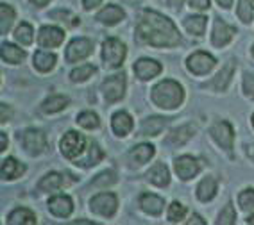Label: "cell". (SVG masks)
Listing matches in <instances>:
<instances>
[{
    "label": "cell",
    "mask_w": 254,
    "mask_h": 225,
    "mask_svg": "<svg viewBox=\"0 0 254 225\" xmlns=\"http://www.w3.org/2000/svg\"><path fill=\"white\" fill-rule=\"evenodd\" d=\"M136 36L140 41L149 43L152 47H174L181 40L179 31L172 23V20L150 9H145L141 13V18L136 27Z\"/></svg>",
    "instance_id": "1"
},
{
    "label": "cell",
    "mask_w": 254,
    "mask_h": 225,
    "mask_svg": "<svg viewBox=\"0 0 254 225\" xmlns=\"http://www.w3.org/2000/svg\"><path fill=\"white\" fill-rule=\"evenodd\" d=\"M183 99H185V91H183L181 84H177L176 81H170V79L159 82L152 88V100L158 108L176 109L181 106Z\"/></svg>",
    "instance_id": "2"
},
{
    "label": "cell",
    "mask_w": 254,
    "mask_h": 225,
    "mask_svg": "<svg viewBox=\"0 0 254 225\" xmlns=\"http://www.w3.org/2000/svg\"><path fill=\"white\" fill-rule=\"evenodd\" d=\"M102 59L109 68L122 66L124 59H126V45L122 41L109 38L104 41V49H102Z\"/></svg>",
    "instance_id": "3"
},
{
    "label": "cell",
    "mask_w": 254,
    "mask_h": 225,
    "mask_svg": "<svg viewBox=\"0 0 254 225\" xmlns=\"http://www.w3.org/2000/svg\"><path fill=\"white\" fill-rule=\"evenodd\" d=\"M61 152H63L64 158L68 159H75L77 156H81L82 152H84V145H86V141H84V138H82L79 132H66V134L63 136V140H61Z\"/></svg>",
    "instance_id": "4"
},
{
    "label": "cell",
    "mask_w": 254,
    "mask_h": 225,
    "mask_svg": "<svg viewBox=\"0 0 254 225\" xmlns=\"http://www.w3.org/2000/svg\"><path fill=\"white\" fill-rule=\"evenodd\" d=\"M117 207H118V202H117V197L113 193H99L97 197L91 198L90 202V209L93 213L100 216H113L117 213Z\"/></svg>",
    "instance_id": "5"
},
{
    "label": "cell",
    "mask_w": 254,
    "mask_h": 225,
    "mask_svg": "<svg viewBox=\"0 0 254 225\" xmlns=\"http://www.w3.org/2000/svg\"><path fill=\"white\" fill-rule=\"evenodd\" d=\"M93 52V47H91V41L86 38H75V40L70 41L68 49H66V61L68 63H77L82 61L84 57Z\"/></svg>",
    "instance_id": "6"
},
{
    "label": "cell",
    "mask_w": 254,
    "mask_h": 225,
    "mask_svg": "<svg viewBox=\"0 0 254 225\" xmlns=\"http://www.w3.org/2000/svg\"><path fill=\"white\" fill-rule=\"evenodd\" d=\"M23 147L31 156H40L43 150L47 149V138L45 134L38 129H29V131L23 132Z\"/></svg>",
    "instance_id": "7"
},
{
    "label": "cell",
    "mask_w": 254,
    "mask_h": 225,
    "mask_svg": "<svg viewBox=\"0 0 254 225\" xmlns=\"http://www.w3.org/2000/svg\"><path fill=\"white\" fill-rule=\"evenodd\" d=\"M126 91V77L124 75H113L106 79L102 84V93H104L108 102H117L124 97Z\"/></svg>",
    "instance_id": "8"
},
{
    "label": "cell",
    "mask_w": 254,
    "mask_h": 225,
    "mask_svg": "<svg viewBox=\"0 0 254 225\" xmlns=\"http://www.w3.org/2000/svg\"><path fill=\"white\" fill-rule=\"evenodd\" d=\"M215 63L217 61H215L213 56L206 54V52H195L193 56L188 57V70L193 72L195 75H204L215 66Z\"/></svg>",
    "instance_id": "9"
},
{
    "label": "cell",
    "mask_w": 254,
    "mask_h": 225,
    "mask_svg": "<svg viewBox=\"0 0 254 225\" xmlns=\"http://www.w3.org/2000/svg\"><path fill=\"white\" fill-rule=\"evenodd\" d=\"M174 167H176V171L177 175L181 177L183 180H190L193 179V177L199 173V161L193 158H190V156H183V158L176 159V163H174Z\"/></svg>",
    "instance_id": "10"
},
{
    "label": "cell",
    "mask_w": 254,
    "mask_h": 225,
    "mask_svg": "<svg viewBox=\"0 0 254 225\" xmlns=\"http://www.w3.org/2000/svg\"><path fill=\"white\" fill-rule=\"evenodd\" d=\"M134 73L141 81H150V79H154L156 75L161 73V64L154 59H140L134 64Z\"/></svg>",
    "instance_id": "11"
},
{
    "label": "cell",
    "mask_w": 254,
    "mask_h": 225,
    "mask_svg": "<svg viewBox=\"0 0 254 225\" xmlns=\"http://www.w3.org/2000/svg\"><path fill=\"white\" fill-rule=\"evenodd\" d=\"M211 136H213V140L217 141L220 147H224L226 150H231L233 149V127L229 125L227 122H218L213 125L211 129Z\"/></svg>",
    "instance_id": "12"
},
{
    "label": "cell",
    "mask_w": 254,
    "mask_h": 225,
    "mask_svg": "<svg viewBox=\"0 0 254 225\" xmlns=\"http://www.w3.org/2000/svg\"><path fill=\"white\" fill-rule=\"evenodd\" d=\"M235 32H236L235 27L227 25L224 20H217V22H215V27H213V36H211V41H213L215 47H224L233 40Z\"/></svg>",
    "instance_id": "13"
},
{
    "label": "cell",
    "mask_w": 254,
    "mask_h": 225,
    "mask_svg": "<svg viewBox=\"0 0 254 225\" xmlns=\"http://www.w3.org/2000/svg\"><path fill=\"white\" fill-rule=\"evenodd\" d=\"M63 40H64V32L58 27H52V25L41 29L40 36H38L40 45L49 47V49H52V47H59L61 43H63Z\"/></svg>",
    "instance_id": "14"
},
{
    "label": "cell",
    "mask_w": 254,
    "mask_h": 225,
    "mask_svg": "<svg viewBox=\"0 0 254 225\" xmlns=\"http://www.w3.org/2000/svg\"><path fill=\"white\" fill-rule=\"evenodd\" d=\"M49 209H50V213H52V215L59 216V218H66V216L73 211L72 198L66 197V195H58V197L50 198V200H49Z\"/></svg>",
    "instance_id": "15"
},
{
    "label": "cell",
    "mask_w": 254,
    "mask_h": 225,
    "mask_svg": "<svg viewBox=\"0 0 254 225\" xmlns=\"http://www.w3.org/2000/svg\"><path fill=\"white\" fill-rule=\"evenodd\" d=\"M154 156V147L152 145H138L129 152V161L131 167H141L145 165L150 158Z\"/></svg>",
    "instance_id": "16"
},
{
    "label": "cell",
    "mask_w": 254,
    "mask_h": 225,
    "mask_svg": "<svg viewBox=\"0 0 254 225\" xmlns=\"http://www.w3.org/2000/svg\"><path fill=\"white\" fill-rule=\"evenodd\" d=\"M140 206L145 213H149V215H152V216H158V215H161V211H163L165 202H163V198L156 197V195L145 193L140 197Z\"/></svg>",
    "instance_id": "17"
},
{
    "label": "cell",
    "mask_w": 254,
    "mask_h": 225,
    "mask_svg": "<svg viewBox=\"0 0 254 225\" xmlns=\"http://www.w3.org/2000/svg\"><path fill=\"white\" fill-rule=\"evenodd\" d=\"M111 127L118 136H127L132 129V118L124 111L115 112L111 118Z\"/></svg>",
    "instance_id": "18"
},
{
    "label": "cell",
    "mask_w": 254,
    "mask_h": 225,
    "mask_svg": "<svg viewBox=\"0 0 254 225\" xmlns=\"http://www.w3.org/2000/svg\"><path fill=\"white\" fill-rule=\"evenodd\" d=\"M124 16H126V14H124V11L120 9L118 5H106L104 9L97 14V20L106 23V25H115V23L122 22Z\"/></svg>",
    "instance_id": "19"
},
{
    "label": "cell",
    "mask_w": 254,
    "mask_h": 225,
    "mask_svg": "<svg viewBox=\"0 0 254 225\" xmlns=\"http://www.w3.org/2000/svg\"><path fill=\"white\" fill-rule=\"evenodd\" d=\"M165 125H167V120L161 116H152L143 120L140 129V136H158L159 132L163 131Z\"/></svg>",
    "instance_id": "20"
},
{
    "label": "cell",
    "mask_w": 254,
    "mask_h": 225,
    "mask_svg": "<svg viewBox=\"0 0 254 225\" xmlns=\"http://www.w3.org/2000/svg\"><path fill=\"white\" fill-rule=\"evenodd\" d=\"M193 132H195V125H191V123H188V125H183V127H179V129H176L172 134L168 136L167 143L174 145V147H179V145L186 143V141L190 140L191 136H193Z\"/></svg>",
    "instance_id": "21"
},
{
    "label": "cell",
    "mask_w": 254,
    "mask_h": 225,
    "mask_svg": "<svg viewBox=\"0 0 254 225\" xmlns=\"http://www.w3.org/2000/svg\"><path fill=\"white\" fill-rule=\"evenodd\" d=\"M147 179L156 186H167L170 182L168 168L165 165H161V163H158V165H154V167L147 171Z\"/></svg>",
    "instance_id": "22"
},
{
    "label": "cell",
    "mask_w": 254,
    "mask_h": 225,
    "mask_svg": "<svg viewBox=\"0 0 254 225\" xmlns=\"http://www.w3.org/2000/svg\"><path fill=\"white\" fill-rule=\"evenodd\" d=\"M215 195H217V180L213 177H206V179L200 180L199 186H197V197H199V200L208 202Z\"/></svg>",
    "instance_id": "23"
},
{
    "label": "cell",
    "mask_w": 254,
    "mask_h": 225,
    "mask_svg": "<svg viewBox=\"0 0 254 225\" xmlns=\"http://www.w3.org/2000/svg\"><path fill=\"white\" fill-rule=\"evenodd\" d=\"M7 224H11V225H18V224L32 225V224H36V216H34V213H32L31 209H27V207H20V209H14V211L7 216Z\"/></svg>",
    "instance_id": "24"
},
{
    "label": "cell",
    "mask_w": 254,
    "mask_h": 225,
    "mask_svg": "<svg viewBox=\"0 0 254 225\" xmlns=\"http://www.w3.org/2000/svg\"><path fill=\"white\" fill-rule=\"evenodd\" d=\"M25 171V167H23L22 163H18L16 159L13 158H7L4 163H2V177L7 180H13L16 177H20Z\"/></svg>",
    "instance_id": "25"
},
{
    "label": "cell",
    "mask_w": 254,
    "mask_h": 225,
    "mask_svg": "<svg viewBox=\"0 0 254 225\" xmlns=\"http://www.w3.org/2000/svg\"><path fill=\"white\" fill-rule=\"evenodd\" d=\"M233 72H235V64L233 63H227L226 66L217 73V77L213 79V86L217 88L218 91H224L227 88V84L231 82V77Z\"/></svg>",
    "instance_id": "26"
},
{
    "label": "cell",
    "mask_w": 254,
    "mask_h": 225,
    "mask_svg": "<svg viewBox=\"0 0 254 225\" xmlns=\"http://www.w3.org/2000/svg\"><path fill=\"white\" fill-rule=\"evenodd\" d=\"M63 184H64V179L61 173H49V175H45L40 180L38 189L40 191H54V189H59Z\"/></svg>",
    "instance_id": "27"
},
{
    "label": "cell",
    "mask_w": 254,
    "mask_h": 225,
    "mask_svg": "<svg viewBox=\"0 0 254 225\" xmlns=\"http://www.w3.org/2000/svg\"><path fill=\"white\" fill-rule=\"evenodd\" d=\"M56 64V56L54 54H49V52H36L34 54V66L40 70V72H50Z\"/></svg>",
    "instance_id": "28"
},
{
    "label": "cell",
    "mask_w": 254,
    "mask_h": 225,
    "mask_svg": "<svg viewBox=\"0 0 254 225\" xmlns=\"http://www.w3.org/2000/svg\"><path fill=\"white\" fill-rule=\"evenodd\" d=\"M23 57H25V52H23L22 49L11 45V43H4V45H2V59H4V61H7V63H11V64H16V63H20Z\"/></svg>",
    "instance_id": "29"
},
{
    "label": "cell",
    "mask_w": 254,
    "mask_h": 225,
    "mask_svg": "<svg viewBox=\"0 0 254 225\" xmlns=\"http://www.w3.org/2000/svg\"><path fill=\"white\" fill-rule=\"evenodd\" d=\"M66 104H68V99L66 97H63V95H54V97H50V99H47L45 102H43V106H41V111L43 112H58L61 111V109L66 108Z\"/></svg>",
    "instance_id": "30"
},
{
    "label": "cell",
    "mask_w": 254,
    "mask_h": 225,
    "mask_svg": "<svg viewBox=\"0 0 254 225\" xmlns=\"http://www.w3.org/2000/svg\"><path fill=\"white\" fill-rule=\"evenodd\" d=\"M185 27L188 32L195 34V36H202L206 31V18L204 16H190L185 20Z\"/></svg>",
    "instance_id": "31"
},
{
    "label": "cell",
    "mask_w": 254,
    "mask_h": 225,
    "mask_svg": "<svg viewBox=\"0 0 254 225\" xmlns=\"http://www.w3.org/2000/svg\"><path fill=\"white\" fill-rule=\"evenodd\" d=\"M0 20H2V22H0V31H2V34H5L14 22V11L11 5H7V4L0 5Z\"/></svg>",
    "instance_id": "32"
},
{
    "label": "cell",
    "mask_w": 254,
    "mask_h": 225,
    "mask_svg": "<svg viewBox=\"0 0 254 225\" xmlns=\"http://www.w3.org/2000/svg\"><path fill=\"white\" fill-rule=\"evenodd\" d=\"M104 158V154H102V150L97 147L95 143L90 147V152H88V158L86 159H82V161H77L75 165H79V167L82 168H90V167H95L97 163L100 161V159Z\"/></svg>",
    "instance_id": "33"
},
{
    "label": "cell",
    "mask_w": 254,
    "mask_h": 225,
    "mask_svg": "<svg viewBox=\"0 0 254 225\" xmlns=\"http://www.w3.org/2000/svg\"><path fill=\"white\" fill-rule=\"evenodd\" d=\"M77 123L81 127H84V129H97L100 122H99V116H97L95 112L84 111L77 116Z\"/></svg>",
    "instance_id": "34"
},
{
    "label": "cell",
    "mask_w": 254,
    "mask_h": 225,
    "mask_svg": "<svg viewBox=\"0 0 254 225\" xmlns=\"http://www.w3.org/2000/svg\"><path fill=\"white\" fill-rule=\"evenodd\" d=\"M93 73H95V66L84 64V66L75 68V70L70 73V79H72L73 82H82V81H86V79H90Z\"/></svg>",
    "instance_id": "35"
},
{
    "label": "cell",
    "mask_w": 254,
    "mask_h": 225,
    "mask_svg": "<svg viewBox=\"0 0 254 225\" xmlns=\"http://www.w3.org/2000/svg\"><path fill=\"white\" fill-rule=\"evenodd\" d=\"M32 27L29 25V23H20V27L16 29V32H14V38L22 43V45H31L32 43Z\"/></svg>",
    "instance_id": "36"
},
{
    "label": "cell",
    "mask_w": 254,
    "mask_h": 225,
    "mask_svg": "<svg viewBox=\"0 0 254 225\" xmlns=\"http://www.w3.org/2000/svg\"><path fill=\"white\" fill-rule=\"evenodd\" d=\"M236 220V213L235 209H233L231 204H227L226 207H224L222 211H220V215H218V220L217 224L218 225H233Z\"/></svg>",
    "instance_id": "37"
},
{
    "label": "cell",
    "mask_w": 254,
    "mask_h": 225,
    "mask_svg": "<svg viewBox=\"0 0 254 225\" xmlns=\"http://www.w3.org/2000/svg\"><path fill=\"white\" fill-rule=\"evenodd\" d=\"M186 216V207L179 202H174L172 206L168 207V220L170 222H181L185 220Z\"/></svg>",
    "instance_id": "38"
},
{
    "label": "cell",
    "mask_w": 254,
    "mask_h": 225,
    "mask_svg": "<svg viewBox=\"0 0 254 225\" xmlns=\"http://www.w3.org/2000/svg\"><path fill=\"white\" fill-rule=\"evenodd\" d=\"M253 5H251L249 0H240V5H238V16L244 23H251L253 20Z\"/></svg>",
    "instance_id": "39"
},
{
    "label": "cell",
    "mask_w": 254,
    "mask_h": 225,
    "mask_svg": "<svg viewBox=\"0 0 254 225\" xmlns=\"http://www.w3.org/2000/svg\"><path fill=\"white\" fill-rule=\"evenodd\" d=\"M238 204L244 211H249L254 207V189H245L242 191L240 197H238Z\"/></svg>",
    "instance_id": "40"
},
{
    "label": "cell",
    "mask_w": 254,
    "mask_h": 225,
    "mask_svg": "<svg viewBox=\"0 0 254 225\" xmlns=\"http://www.w3.org/2000/svg\"><path fill=\"white\" fill-rule=\"evenodd\" d=\"M115 180H117L115 179V171L108 170V171H102L100 175H97L91 184L93 186H109V184H113Z\"/></svg>",
    "instance_id": "41"
},
{
    "label": "cell",
    "mask_w": 254,
    "mask_h": 225,
    "mask_svg": "<svg viewBox=\"0 0 254 225\" xmlns=\"http://www.w3.org/2000/svg\"><path fill=\"white\" fill-rule=\"evenodd\" d=\"M244 91H245V95L249 97V99H254V75H245V79H244Z\"/></svg>",
    "instance_id": "42"
},
{
    "label": "cell",
    "mask_w": 254,
    "mask_h": 225,
    "mask_svg": "<svg viewBox=\"0 0 254 225\" xmlns=\"http://www.w3.org/2000/svg\"><path fill=\"white\" fill-rule=\"evenodd\" d=\"M190 5L193 9H199V11H204L209 7V0H191Z\"/></svg>",
    "instance_id": "43"
},
{
    "label": "cell",
    "mask_w": 254,
    "mask_h": 225,
    "mask_svg": "<svg viewBox=\"0 0 254 225\" xmlns=\"http://www.w3.org/2000/svg\"><path fill=\"white\" fill-rule=\"evenodd\" d=\"M100 2H102V0H82V5H84L86 11H90V9H93V7H97V5H100Z\"/></svg>",
    "instance_id": "44"
},
{
    "label": "cell",
    "mask_w": 254,
    "mask_h": 225,
    "mask_svg": "<svg viewBox=\"0 0 254 225\" xmlns=\"http://www.w3.org/2000/svg\"><path fill=\"white\" fill-rule=\"evenodd\" d=\"M9 116H11L9 108H7V106H2V122H9Z\"/></svg>",
    "instance_id": "45"
},
{
    "label": "cell",
    "mask_w": 254,
    "mask_h": 225,
    "mask_svg": "<svg viewBox=\"0 0 254 225\" xmlns=\"http://www.w3.org/2000/svg\"><path fill=\"white\" fill-rule=\"evenodd\" d=\"M188 224H199V225H204L206 222L202 220V218H200L199 215H193V216H191V218H190V222H188Z\"/></svg>",
    "instance_id": "46"
},
{
    "label": "cell",
    "mask_w": 254,
    "mask_h": 225,
    "mask_svg": "<svg viewBox=\"0 0 254 225\" xmlns=\"http://www.w3.org/2000/svg\"><path fill=\"white\" fill-rule=\"evenodd\" d=\"M217 2H218L220 5H222L224 9H229V7L233 5V0H217Z\"/></svg>",
    "instance_id": "47"
},
{
    "label": "cell",
    "mask_w": 254,
    "mask_h": 225,
    "mask_svg": "<svg viewBox=\"0 0 254 225\" xmlns=\"http://www.w3.org/2000/svg\"><path fill=\"white\" fill-rule=\"evenodd\" d=\"M31 2H32L34 5H38V7H43L45 4H49L50 0H31Z\"/></svg>",
    "instance_id": "48"
},
{
    "label": "cell",
    "mask_w": 254,
    "mask_h": 225,
    "mask_svg": "<svg viewBox=\"0 0 254 225\" xmlns=\"http://www.w3.org/2000/svg\"><path fill=\"white\" fill-rule=\"evenodd\" d=\"M247 156H249V159H253L254 161V143L247 147Z\"/></svg>",
    "instance_id": "49"
},
{
    "label": "cell",
    "mask_w": 254,
    "mask_h": 225,
    "mask_svg": "<svg viewBox=\"0 0 254 225\" xmlns=\"http://www.w3.org/2000/svg\"><path fill=\"white\" fill-rule=\"evenodd\" d=\"M183 2H185V0H168V4L172 5V7H179Z\"/></svg>",
    "instance_id": "50"
},
{
    "label": "cell",
    "mask_w": 254,
    "mask_h": 225,
    "mask_svg": "<svg viewBox=\"0 0 254 225\" xmlns=\"http://www.w3.org/2000/svg\"><path fill=\"white\" fill-rule=\"evenodd\" d=\"M0 141H2V150H5V147H7V138H5V134H0Z\"/></svg>",
    "instance_id": "51"
},
{
    "label": "cell",
    "mask_w": 254,
    "mask_h": 225,
    "mask_svg": "<svg viewBox=\"0 0 254 225\" xmlns=\"http://www.w3.org/2000/svg\"><path fill=\"white\" fill-rule=\"evenodd\" d=\"M247 224L254 225V215H251V216H249V218H247Z\"/></svg>",
    "instance_id": "52"
},
{
    "label": "cell",
    "mask_w": 254,
    "mask_h": 225,
    "mask_svg": "<svg viewBox=\"0 0 254 225\" xmlns=\"http://www.w3.org/2000/svg\"><path fill=\"white\" fill-rule=\"evenodd\" d=\"M253 125H254V114H253Z\"/></svg>",
    "instance_id": "53"
},
{
    "label": "cell",
    "mask_w": 254,
    "mask_h": 225,
    "mask_svg": "<svg viewBox=\"0 0 254 225\" xmlns=\"http://www.w3.org/2000/svg\"><path fill=\"white\" fill-rule=\"evenodd\" d=\"M253 56H254V47H253Z\"/></svg>",
    "instance_id": "54"
}]
</instances>
